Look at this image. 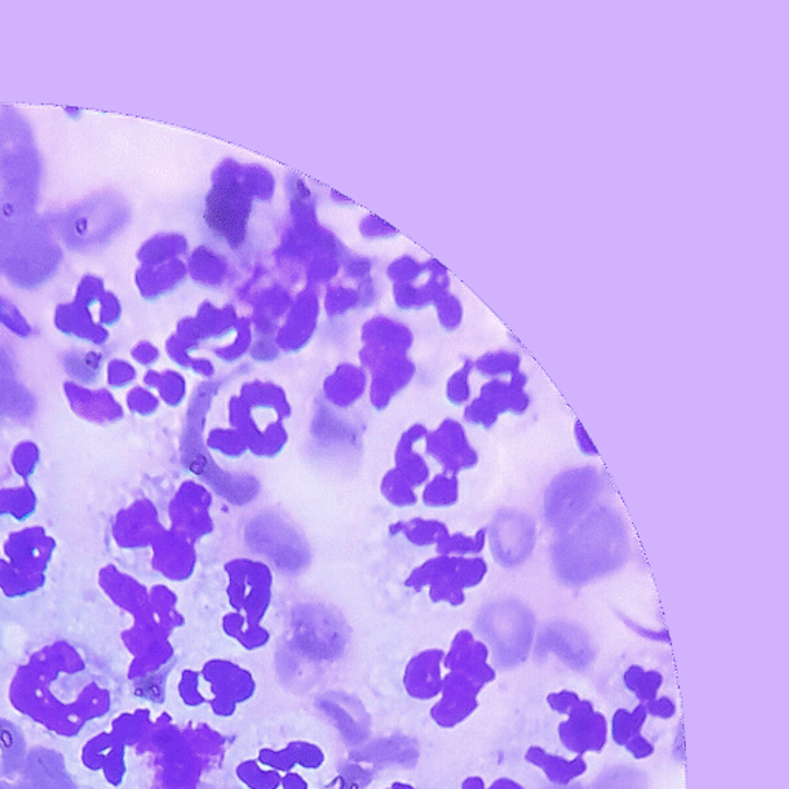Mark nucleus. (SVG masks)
Segmentation results:
<instances>
[{
	"label": "nucleus",
	"instance_id": "nucleus-1",
	"mask_svg": "<svg viewBox=\"0 0 789 789\" xmlns=\"http://www.w3.org/2000/svg\"><path fill=\"white\" fill-rule=\"evenodd\" d=\"M524 386H526V379H524V375H519V373H515L509 383L500 381V383L489 384L485 391L487 396L485 406L496 417L504 414V411L523 414L531 404L530 396L524 392Z\"/></svg>",
	"mask_w": 789,
	"mask_h": 789
},
{
	"label": "nucleus",
	"instance_id": "nucleus-2",
	"mask_svg": "<svg viewBox=\"0 0 789 789\" xmlns=\"http://www.w3.org/2000/svg\"><path fill=\"white\" fill-rule=\"evenodd\" d=\"M576 437L577 441H579V448L583 454L596 455L594 444H592V441L589 440V437L587 436V432H584V429L581 428L580 422H577Z\"/></svg>",
	"mask_w": 789,
	"mask_h": 789
}]
</instances>
